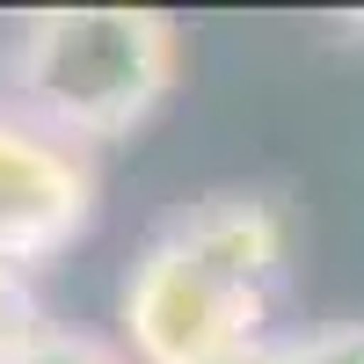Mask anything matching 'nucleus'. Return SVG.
Instances as JSON below:
<instances>
[{
	"instance_id": "1",
	"label": "nucleus",
	"mask_w": 364,
	"mask_h": 364,
	"mask_svg": "<svg viewBox=\"0 0 364 364\" xmlns=\"http://www.w3.org/2000/svg\"><path fill=\"white\" fill-rule=\"evenodd\" d=\"M182 73V22L161 8H44L22 15L8 87L15 117L66 146L132 139Z\"/></svg>"
},
{
	"instance_id": "2",
	"label": "nucleus",
	"mask_w": 364,
	"mask_h": 364,
	"mask_svg": "<svg viewBox=\"0 0 364 364\" xmlns=\"http://www.w3.org/2000/svg\"><path fill=\"white\" fill-rule=\"evenodd\" d=\"M124 357L132 364H219L248 343H269V291L233 284L161 226L139 248L124 291Z\"/></svg>"
},
{
	"instance_id": "3",
	"label": "nucleus",
	"mask_w": 364,
	"mask_h": 364,
	"mask_svg": "<svg viewBox=\"0 0 364 364\" xmlns=\"http://www.w3.org/2000/svg\"><path fill=\"white\" fill-rule=\"evenodd\" d=\"M102 175L80 146L0 109V262L37 269L95 226Z\"/></svg>"
},
{
	"instance_id": "4",
	"label": "nucleus",
	"mask_w": 364,
	"mask_h": 364,
	"mask_svg": "<svg viewBox=\"0 0 364 364\" xmlns=\"http://www.w3.org/2000/svg\"><path fill=\"white\" fill-rule=\"evenodd\" d=\"M168 233L248 291H277L284 262H291V219L262 190H211L197 204H182L168 219Z\"/></svg>"
},
{
	"instance_id": "5",
	"label": "nucleus",
	"mask_w": 364,
	"mask_h": 364,
	"mask_svg": "<svg viewBox=\"0 0 364 364\" xmlns=\"http://www.w3.org/2000/svg\"><path fill=\"white\" fill-rule=\"evenodd\" d=\"M8 364H132V357L117 350L109 336H87V328H51V321H44Z\"/></svg>"
},
{
	"instance_id": "6",
	"label": "nucleus",
	"mask_w": 364,
	"mask_h": 364,
	"mask_svg": "<svg viewBox=\"0 0 364 364\" xmlns=\"http://www.w3.org/2000/svg\"><path fill=\"white\" fill-rule=\"evenodd\" d=\"M44 328V299H37V277L15 262H0V364H8L29 336Z\"/></svg>"
},
{
	"instance_id": "7",
	"label": "nucleus",
	"mask_w": 364,
	"mask_h": 364,
	"mask_svg": "<svg viewBox=\"0 0 364 364\" xmlns=\"http://www.w3.org/2000/svg\"><path fill=\"white\" fill-rule=\"evenodd\" d=\"M277 364H364V321H328L277 343Z\"/></svg>"
},
{
	"instance_id": "8",
	"label": "nucleus",
	"mask_w": 364,
	"mask_h": 364,
	"mask_svg": "<svg viewBox=\"0 0 364 364\" xmlns=\"http://www.w3.org/2000/svg\"><path fill=\"white\" fill-rule=\"evenodd\" d=\"M219 364H277V343H248V350H233V357H219Z\"/></svg>"
}]
</instances>
